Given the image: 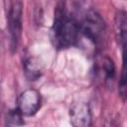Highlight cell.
<instances>
[{
  "label": "cell",
  "instance_id": "5",
  "mask_svg": "<svg viewBox=\"0 0 127 127\" xmlns=\"http://www.w3.org/2000/svg\"><path fill=\"white\" fill-rule=\"evenodd\" d=\"M70 123L74 127H88L91 125L90 108L85 103L74 104L69 110Z\"/></svg>",
  "mask_w": 127,
  "mask_h": 127
},
{
  "label": "cell",
  "instance_id": "6",
  "mask_svg": "<svg viewBox=\"0 0 127 127\" xmlns=\"http://www.w3.org/2000/svg\"><path fill=\"white\" fill-rule=\"evenodd\" d=\"M24 73L28 80H38L43 74V64L37 58H28L23 64Z\"/></svg>",
  "mask_w": 127,
  "mask_h": 127
},
{
  "label": "cell",
  "instance_id": "7",
  "mask_svg": "<svg viewBox=\"0 0 127 127\" xmlns=\"http://www.w3.org/2000/svg\"><path fill=\"white\" fill-rule=\"evenodd\" d=\"M96 70L103 76L105 81H112L115 77V64L108 57H103L98 60L96 63Z\"/></svg>",
  "mask_w": 127,
  "mask_h": 127
},
{
  "label": "cell",
  "instance_id": "1",
  "mask_svg": "<svg viewBox=\"0 0 127 127\" xmlns=\"http://www.w3.org/2000/svg\"><path fill=\"white\" fill-rule=\"evenodd\" d=\"M79 25L67 15L64 3L59 4L55 11L54 24L51 30L52 42L57 49H66L73 46L77 41Z\"/></svg>",
  "mask_w": 127,
  "mask_h": 127
},
{
  "label": "cell",
  "instance_id": "4",
  "mask_svg": "<svg viewBox=\"0 0 127 127\" xmlns=\"http://www.w3.org/2000/svg\"><path fill=\"white\" fill-rule=\"evenodd\" d=\"M41 94L37 89L28 88L18 97V108L25 116H33L41 107Z\"/></svg>",
  "mask_w": 127,
  "mask_h": 127
},
{
  "label": "cell",
  "instance_id": "3",
  "mask_svg": "<svg viewBox=\"0 0 127 127\" xmlns=\"http://www.w3.org/2000/svg\"><path fill=\"white\" fill-rule=\"evenodd\" d=\"M22 15L23 5L20 1L12 4L8 13V29L10 35V49L12 53L16 52L22 36Z\"/></svg>",
  "mask_w": 127,
  "mask_h": 127
},
{
  "label": "cell",
  "instance_id": "8",
  "mask_svg": "<svg viewBox=\"0 0 127 127\" xmlns=\"http://www.w3.org/2000/svg\"><path fill=\"white\" fill-rule=\"evenodd\" d=\"M23 124H24L23 114L18 107L11 109L7 112L6 117H5V125L6 126H19V125H23Z\"/></svg>",
  "mask_w": 127,
  "mask_h": 127
},
{
  "label": "cell",
  "instance_id": "2",
  "mask_svg": "<svg viewBox=\"0 0 127 127\" xmlns=\"http://www.w3.org/2000/svg\"><path fill=\"white\" fill-rule=\"evenodd\" d=\"M79 32L96 45L103 41L106 33V26L97 12L88 10L79 24Z\"/></svg>",
  "mask_w": 127,
  "mask_h": 127
}]
</instances>
